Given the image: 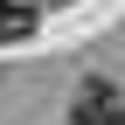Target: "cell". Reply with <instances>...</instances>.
I'll list each match as a JSON object with an SVG mask.
<instances>
[{"label": "cell", "mask_w": 125, "mask_h": 125, "mask_svg": "<svg viewBox=\"0 0 125 125\" xmlns=\"http://www.w3.org/2000/svg\"><path fill=\"white\" fill-rule=\"evenodd\" d=\"M118 111H125V104H118V90H111V83H97V76L70 97V118H76V125H111Z\"/></svg>", "instance_id": "obj_1"}, {"label": "cell", "mask_w": 125, "mask_h": 125, "mask_svg": "<svg viewBox=\"0 0 125 125\" xmlns=\"http://www.w3.org/2000/svg\"><path fill=\"white\" fill-rule=\"evenodd\" d=\"M35 35V0H0V42H28Z\"/></svg>", "instance_id": "obj_2"}]
</instances>
